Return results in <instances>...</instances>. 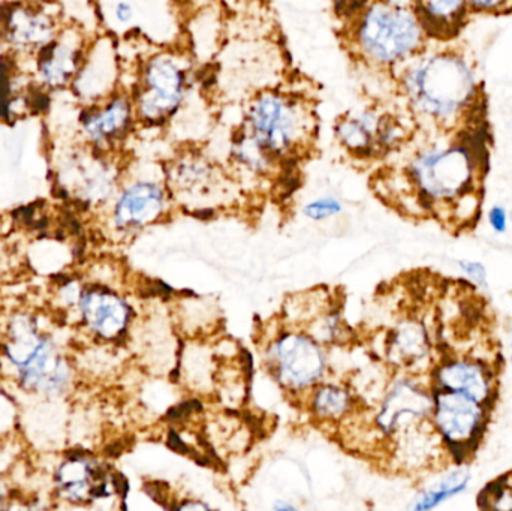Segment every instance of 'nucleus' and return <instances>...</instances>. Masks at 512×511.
Wrapping results in <instances>:
<instances>
[{
	"mask_svg": "<svg viewBox=\"0 0 512 511\" xmlns=\"http://www.w3.org/2000/svg\"><path fill=\"white\" fill-rule=\"evenodd\" d=\"M432 398V419L439 435L454 456L462 452L465 459L486 428V404L453 390L435 389Z\"/></svg>",
	"mask_w": 512,
	"mask_h": 511,
	"instance_id": "7",
	"label": "nucleus"
},
{
	"mask_svg": "<svg viewBox=\"0 0 512 511\" xmlns=\"http://www.w3.org/2000/svg\"><path fill=\"white\" fill-rule=\"evenodd\" d=\"M57 482L69 501L107 497V476L84 459H71L57 471Z\"/></svg>",
	"mask_w": 512,
	"mask_h": 511,
	"instance_id": "19",
	"label": "nucleus"
},
{
	"mask_svg": "<svg viewBox=\"0 0 512 511\" xmlns=\"http://www.w3.org/2000/svg\"><path fill=\"white\" fill-rule=\"evenodd\" d=\"M164 186L155 180H138L123 189L114 206V224L120 230H138L161 218L167 207Z\"/></svg>",
	"mask_w": 512,
	"mask_h": 511,
	"instance_id": "10",
	"label": "nucleus"
},
{
	"mask_svg": "<svg viewBox=\"0 0 512 511\" xmlns=\"http://www.w3.org/2000/svg\"><path fill=\"white\" fill-rule=\"evenodd\" d=\"M382 116L384 114L372 108L348 113L334 126V135L351 155L372 158L379 155L378 132Z\"/></svg>",
	"mask_w": 512,
	"mask_h": 511,
	"instance_id": "16",
	"label": "nucleus"
},
{
	"mask_svg": "<svg viewBox=\"0 0 512 511\" xmlns=\"http://www.w3.org/2000/svg\"><path fill=\"white\" fill-rule=\"evenodd\" d=\"M462 272L468 276L471 281L480 287H487V269L480 261L462 260L459 263Z\"/></svg>",
	"mask_w": 512,
	"mask_h": 511,
	"instance_id": "25",
	"label": "nucleus"
},
{
	"mask_svg": "<svg viewBox=\"0 0 512 511\" xmlns=\"http://www.w3.org/2000/svg\"><path fill=\"white\" fill-rule=\"evenodd\" d=\"M427 38L447 39L459 35L471 14L465 0H411Z\"/></svg>",
	"mask_w": 512,
	"mask_h": 511,
	"instance_id": "17",
	"label": "nucleus"
},
{
	"mask_svg": "<svg viewBox=\"0 0 512 511\" xmlns=\"http://www.w3.org/2000/svg\"><path fill=\"white\" fill-rule=\"evenodd\" d=\"M432 407V395L412 381L402 380L388 393L376 422L384 434L393 435L414 420L432 416Z\"/></svg>",
	"mask_w": 512,
	"mask_h": 511,
	"instance_id": "12",
	"label": "nucleus"
},
{
	"mask_svg": "<svg viewBox=\"0 0 512 511\" xmlns=\"http://www.w3.org/2000/svg\"><path fill=\"white\" fill-rule=\"evenodd\" d=\"M472 476L469 470H456L445 476L444 479L430 486L426 491L421 492L414 500L411 509L417 511L432 510L441 506L445 501L463 494L471 483Z\"/></svg>",
	"mask_w": 512,
	"mask_h": 511,
	"instance_id": "21",
	"label": "nucleus"
},
{
	"mask_svg": "<svg viewBox=\"0 0 512 511\" xmlns=\"http://www.w3.org/2000/svg\"><path fill=\"white\" fill-rule=\"evenodd\" d=\"M274 509L280 510V511H291V510H295V507L292 506V504H286V503H283V501H279V503H277L276 506H274Z\"/></svg>",
	"mask_w": 512,
	"mask_h": 511,
	"instance_id": "29",
	"label": "nucleus"
},
{
	"mask_svg": "<svg viewBox=\"0 0 512 511\" xmlns=\"http://www.w3.org/2000/svg\"><path fill=\"white\" fill-rule=\"evenodd\" d=\"M313 128L315 120L304 101L268 90L252 99L242 131L277 161L300 152L312 137Z\"/></svg>",
	"mask_w": 512,
	"mask_h": 511,
	"instance_id": "3",
	"label": "nucleus"
},
{
	"mask_svg": "<svg viewBox=\"0 0 512 511\" xmlns=\"http://www.w3.org/2000/svg\"><path fill=\"white\" fill-rule=\"evenodd\" d=\"M3 32L9 44L23 50H41L54 39V24L48 15L27 8H9L3 18Z\"/></svg>",
	"mask_w": 512,
	"mask_h": 511,
	"instance_id": "18",
	"label": "nucleus"
},
{
	"mask_svg": "<svg viewBox=\"0 0 512 511\" xmlns=\"http://www.w3.org/2000/svg\"><path fill=\"white\" fill-rule=\"evenodd\" d=\"M83 39L75 32H66L54 38L39 50L38 72L42 81L50 87H62L71 83L83 65Z\"/></svg>",
	"mask_w": 512,
	"mask_h": 511,
	"instance_id": "13",
	"label": "nucleus"
},
{
	"mask_svg": "<svg viewBox=\"0 0 512 511\" xmlns=\"http://www.w3.org/2000/svg\"><path fill=\"white\" fill-rule=\"evenodd\" d=\"M340 212H342V204L336 198L331 197L318 198L304 207V215L313 221H322V219L331 218Z\"/></svg>",
	"mask_w": 512,
	"mask_h": 511,
	"instance_id": "24",
	"label": "nucleus"
},
{
	"mask_svg": "<svg viewBox=\"0 0 512 511\" xmlns=\"http://www.w3.org/2000/svg\"><path fill=\"white\" fill-rule=\"evenodd\" d=\"M137 122L132 96L114 92L81 117L87 140L99 149L116 146L128 137Z\"/></svg>",
	"mask_w": 512,
	"mask_h": 511,
	"instance_id": "9",
	"label": "nucleus"
},
{
	"mask_svg": "<svg viewBox=\"0 0 512 511\" xmlns=\"http://www.w3.org/2000/svg\"><path fill=\"white\" fill-rule=\"evenodd\" d=\"M489 224L496 233L502 234L508 230V212L505 207L493 206L489 212Z\"/></svg>",
	"mask_w": 512,
	"mask_h": 511,
	"instance_id": "27",
	"label": "nucleus"
},
{
	"mask_svg": "<svg viewBox=\"0 0 512 511\" xmlns=\"http://www.w3.org/2000/svg\"><path fill=\"white\" fill-rule=\"evenodd\" d=\"M11 65L0 59V117L8 120L11 117L12 105Z\"/></svg>",
	"mask_w": 512,
	"mask_h": 511,
	"instance_id": "23",
	"label": "nucleus"
},
{
	"mask_svg": "<svg viewBox=\"0 0 512 511\" xmlns=\"http://www.w3.org/2000/svg\"><path fill=\"white\" fill-rule=\"evenodd\" d=\"M427 41L411 3L370 0L352 23V50L376 68H402L427 47Z\"/></svg>",
	"mask_w": 512,
	"mask_h": 511,
	"instance_id": "2",
	"label": "nucleus"
},
{
	"mask_svg": "<svg viewBox=\"0 0 512 511\" xmlns=\"http://www.w3.org/2000/svg\"><path fill=\"white\" fill-rule=\"evenodd\" d=\"M511 363H512V354H511Z\"/></svg>",
	"mask_w": 512,
	"mask_h": 511,
	"instance_id": "31",
	"label": "nucleus"
},
{
	"mask_svg": "<svg viewBox=\"0 0 512 511\" xmlns=\"http://www.w3.org/2000/svg\"><path fill=\"white\" fill-rule=\"evenodd\" d=\"M435 389L465 393L487 404L493 395L490 369L472 359H453L439 366L435 372Z\"/></svg>",
	"mask_w": 512,
	"mask_h": 511,
	"instance_id": "15",
	"label": "nucleus"
},
{
	"mask_svg": "<svg viewBox=\"0 0 512 511\" xmlns=\"http://www.w3.org/2000/svg\"><path fill=\"white\" fill-rule=\"evenodd\" d=\"M471 14H493L502 11L511 0H465Z\"/></svg>",
	"mask_w": 512,
	"mask_h": 511,
	"instance_id": "26",
	"label": "nucleus"
},
{
	"mask_svg": "<svg viewBox=\"0 0 512 511\" xmlns=\"http://www.w3.org/2000/svg\"><path fill=\"white\" fill-rule=\"evenodd\" d=\"M119 68L116 48L108 36L99 38L92 50L87 51L83 65L74 78L75 92L81 99L99 102L113 95Z\"/></svg>",
	"mask_w": 512,
	"mask_h": 511,
	"instance_id": "11",
	"label": "nucleus"
},
{
	"mask_svg": "<svg viewBox=\"0 0 512 511\" xmlns=\"http://www.w3.org/2000/svg\"><path fill=\"white\" fill-rule=\"evenodd\" d=\"M17 368L24 386L36 392H59L68 383V366L45 336L36 332L26 318H18L11 326V342L6 350Z\"/></svg>",
	"mask_w": 512,
	"mask_h": 511,
	"instance_id": "6",
	"label": "nucleus"
},
{
	"mask_svg": "<svg viewBox=\"0 0 512 511\" xmlns=\"http://www.w3.org/2000/svg\"><path fill=\"white\" fill-rule=\"evenodd\" d=\"M271 371L286 389L300 392L318 383L325 371L324 353L309 336L286 333L268 350Z\"/></svg>",
	"mask_w": 512,
	"mask_h": 511,
	"instance_id": "8",
	"label": "nucleus"
},
{
	"mask_svg": "<svg viewBox=\"0 0 512 511\" xmlns=\"http://www.w3.org/2000/svg\"><path fill=\"white\" fill-rule=\"evenodd\" d=\"M351 395L337 386H322L312 399L313 413L322 420H337L351 410Z\"/></svg>",
	"mask_w": 512,
	"mask_h": 511,
	"instance_id": "22",
	"label": "nucleus"
},
{
	"mask_svg": "<svg viewBox=\"0 0 512 511\" xmlns=\"http://www.w3.org/2000/svg\"><path fill=\"white\" fill-rule=\"evenodd\" d=\"M114 15H116V20L119 23L128 24L134 18V8H132L131 3L119 2L114 8Z\"/></svg>",
	"mask_w": 512,
	"mask_h": 511,
	"instance_id": "28",
	"label": "nucleus"
},
{
	"mask_svg": "<svg viewBox=\"0 0 512 511\" xmlns=\"http://www.w3.org/2000/svg\"><path fill=\"white\" fill-rule=\"evenodd\" d=\"M81 314L92 332L104 339H117L131 320V309L117 294L93 288L81 296Z\"/></svg>",
	"mask_w": 512,
	"mask_h": 511,
	"instance_id": "14",
	"label": "nucleus"
},
{
	"mask_svg": "<svg viewBox=\"0 0 512 511\" xmlns=\"http://www.w3.org/2000/svg\"><path fill=\"white\" fill-rule=\"evenodd\" d=\"M408 173L426 200L432 203L460 201L477 186L480 158L465 141L430 144L415 153Z\"/></svg>",
	"mask_w": 512,
	"mask_h": 511,
	"instance_id": "4",
	"label": "nucleus"
},
{
	"mask_svg": "<svg viewBox=\"0 0 512 511\" xmlns=\"http://www.w3.org/2000/svg\"><path fill=\"white\" fill-rule=\"evenodd\" d=\"M189 62L185 54L159 50L141 66L132 101L137 122L167 125L185 104L189 90Z\"/></svg>",
	"mask_w": 512,
	"mask_h": 511,
	"instance_id": "5",
	"label": "nucleus"
},
{
	"mask_svg": "<svg viewBox=\"0 0 512 511\" xmlns=\"http://www.w3.org/2000/svg\"><path fill=\"white\" fill-rule=\"evenodd\" d=\"M3 500H5V488L0 485V503H2Z\"/></svg>",
	"mask_w": 512,
	"mask_h": 511,
	"instance_id": "30",
	"label": "nucleus"
},
{
	"mask_svg": "<svg viewBox=\"0 0 512 511\" xmlns=\"http://www.w3.org/2000/svg\"><path fill=\"white\" fill-rule=\"evenodd\" d=\"M429 354V338L421 324L409 321L394 332L391 356L402 365H414Z\"/></svg>",
	"mask_w": 512,
	"mask_h": 511,
	"instance_id": "20",
	"label": "nucleus"
},
{
	"mask_svg": "<svg viewBox=\"0 0 512 511\" xmlns=\"http://www.w3.org/2000/svg\"><path fill=\"white\" fill-rule=\"evenodd\" d=\"M400 69V92L409 110L430 125L454 128L478 104L477 69L454 48H424Z\"/></svg>",
	"mask_w": 512,
	"mask_h": 511,
	"instance_id": "1",
	"label": "nucleus"
}]
</instances>
